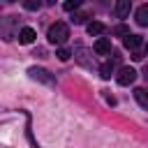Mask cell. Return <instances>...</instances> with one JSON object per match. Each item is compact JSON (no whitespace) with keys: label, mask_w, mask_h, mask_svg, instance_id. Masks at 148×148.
Masks as SVG:
<instances>
[{"label":"cell","mask_w":148,"mask_h":148,"mask_svg":"<svg viewBox=\"0 0 148 148\" xmlns=\"http://www.w3.org/2000/svg\"><path fill=\"white\" fill-rule=\"evenodd\" d=\"M46 37H49V42H51V44H65V42H67V37H69V28H67V23L56 21V23L49 28Z\"/></svg>","instance_id":"1"},{"label":"cell","mask_w":148,"mask_h":148,"mask_svg":"<svg viewBox=\"0 0 148 148\" xmlns=\"http://www.w3.org/2000/svg\"><path fill=\"white\" fill-rule=\"evenodd\" d=\"M102 32H104V23H102V21H90V23H88V35L97 37V35H102Z\"/></svg>","instance_id":"10"},{"label":"cell","mask_w":148,"mask_h":148,"mask_svg":"<svg viewBox=\"0 0 148 148\" xmlns=\"http://www.w3.org/2000/svg\"><path fill=\"white\" fill-rule=\"evenodd\" d=\"M72 56H74V60H76L79 65H83V67L92 69V65H95V60H92V51H88L86 46H76Z\"/></svg>","instance_id":"3"},{"label":"cell","mask_w":148,"mask_h":148,"mask_svg":"<svg viewBox=\"0 0 148 148\" xmlns=\"http://www.w3.org/2000/svg\"><path fill=\"white\" fill-rule=\"evenodd\" d=\"M116 81H118L120 86H130V83H134V81H136V72H134L132 67H123V69L118 72Z\"/></svg>","instance_id":"5"},{"label":"cell","mask_w":148,"mask_h":148,"mask_svg":"<svg viewBox=\"0 0 148 148\" xmlns=\"http://www.w3.org/2000/svg\"><path fill=\"white\" fill-rule=\"evenodd\" d=\"M92 49H95L97 56H106V53H111V39H109V37H99Z\"/></svg>","instance_id":"6"},{"label":"cell","mask_w":148,"mask_h":148,"mask_svg":"<svg viewBox=\"0 0 148 148\" xmlns=\"http://www.w3.org/2000/svg\"><path fill=\"white\" fill-rule=\"evenodd\" d=\"M143 76H146V79H148V65H146V67H143Z\"/></svg>","instance_id":"20"},{"label":"cell","mask_w":148,"mask_h":148,"mask_svg":"<svg viewBox=\"0 0 148 148\" xmlns=\"http://www.w3.org/2000/svg\"><path fill=\"white\" fill-rule=\"evenodd\" d=\"M28 74H30V79H35V81H42V83L53 86V76H51L46 69H42V67H30V69H28Z\"/></svg>","instance_id":"4"},{"label":"cell","mask_w":148,"mask_h":148,"mask_svg":"<svg viewBox=\"0 0 148 148\" xmlns=\"http://www.w3.org/2000/svg\"><path fill=\"white\" fill-rule=\"evenodd\" d=\"M134 99H136L143 109H148V90H146V88H134Z\"/></svg>","instance_id":"9"},{"label":"cell","mask_w":148,"mask_h":148,"mask_svg":"<svg viewBox=\"0 0 148 148\" xmlns=\"http://www.w3.org/2000/svg\"><path fill=\"white\" fill-rule=\"evenodd\" d=\"M60 60H69V56H72V51L69 49H58V53H56Z\"/></svg>","instance_id":"15"},{"label":"cell","mask_w":148,"mask_h":148,"mask_svg":"<svg viewBox=\"0 0 148 148\" xmlns=\"http://www.w3.org/2000/svg\"><path fill=\"white\" fill-rule=\"evenodd\" d=\"M136 23L139 25H148V5H141L136 9Z\"/></svg>","instance_id":"12"},{"label":"cell","mask_w":148,"mask_h":148,"mask_svg":"<svg viewBox=\"0 0 148 148\" xmlns=\"http://www.w3.org/2000/svg\"><path fill=\"white\" fill-rule=\"evenodd\" d=\"M146 53H148V44H146Z\"/></svg>","instance_id":"21"},{"label":"cell","mask_w":148,"mask_h":148,"mask_svg":"<svg viewBox=\"0 0 148 148\" xmlns=\"http://www.w3.org/2000/svg\"><path fill=\"white\" fill-rule=\"evenodd\" d=\"M23 7H25V9H30V12H35V9H39V7H42V0H23Z\"/></svg>","instance_id":"14"},{"label":"cell","mask_w":148,"mask_h":148,"mask_svg":"<svg viewBox=\"0 0 148 148\" xmlns=\"http://www.w3.org/2000/svg\"><path fill=\"white\" fill-rule=\"evenodd\" d=\"M125 46H127L130 51H136V49L141 46V37H139V35H127V37H125Z\"/></svg>","instance_id":"11"},{"label":"cell","mask_w":148,"mask_h":148,"mask_svg":"<svg viewBox=\"0 0 148 148\" xmlns=\"http://www.w3.org/2000/svg\"><path fill=\"white\" fill-rule=\"evenodd\" d=\"M86 18H88V14H83V12H79V14H74V16H72V21H74V23H83Z\"/></svg>","instance_id":"17"},{"label":"cell","mask_w":148,"mask_h":148,"mask_svg":"<svg viewBox=\"0 0 148 148\" xmlns=\"http://www.w3.org/2000/svg\"><path fill=\"white\" fill-rule=\"evenodd\" d=\"M111 74H113V65H111V62H104V65L99 67V76H102V79H111Z\"/></svg>","instance_id":"13"},{"label":"cell","mask_w":148,"mask_h":148,"mask_svg":"<svg viewBox=\"0 0 148 148\" xmlns=\"http://www.w3.org/2000/svg\"><path fill=\"white\" fill-rule=\"evenodd\" d=\"M130 7H132V0H116V16L125 18L130 14Z\"/></svg>","instance_id":"8"},{"label":"cell","mask_w":148,"mask_h":148,"mask_svg":"<svg viewBox=\"0 0 148 148\" xmlns=\"http://www.w3.org/2000/svg\"><path fill=\"white\" fill-rule=\"evenodd\" d=\"M141 58H143V56H141L139 51H132V60H141Z\"/></svg>","instance_id":"19"},{"label":"cell","mask_w":148,"mask_h":148,"mask_svg":"<svg viewBox=\"0 0 148 148\" xmlns=\"http://www.w3.org/2000/svg\"><path fill=\"white\" fill-rule=\"evenodd\" d=\"M81 2H83V0H67V2H65V9H67V12H72V9H76Z\"/></svg>","instance_id":"16"},{"label":"cell","mask_w":148,"mask_h":148,"mask_svg":"<svg viewBox=\"0 0 148 148\" xmlns=\"http://www.w3.org/2000/svg\"><path fill=\"white\" fill-rule=\"evenodd\" d=\"M113 32H116V35H125V37H127V35H130V28H125V25H116V28H113Z\"/></svg>","instance_id":"18"},{"label":"cell","mask_w":148,"mask_h":148,"mask_svg":"<svg viewBox=\"0 0 148 148\" xmlns=\"http://www.w3.org/2000/svg\"><path fill=\"white\" fill-rule=\"evenodd\" d=\"M16 28H18V16H2L0 18V37L2 39H12Z\"/></svg>","instance_id":"2"},{"label":"cell","mask_w":148,"mask_h":148,"mask_svg":"<svg viewBox=\"0 0 148 148\" xmlns=\"http://www.w3.org/2000/svg\"><path fill=\"white\" fill-rule=\"evenodd\" d=\"M35 37H37V32H35L32 28H28V25L18 30V42H21V44H32Z\"/></svg>","instance_id":"7"}]
</instances>
